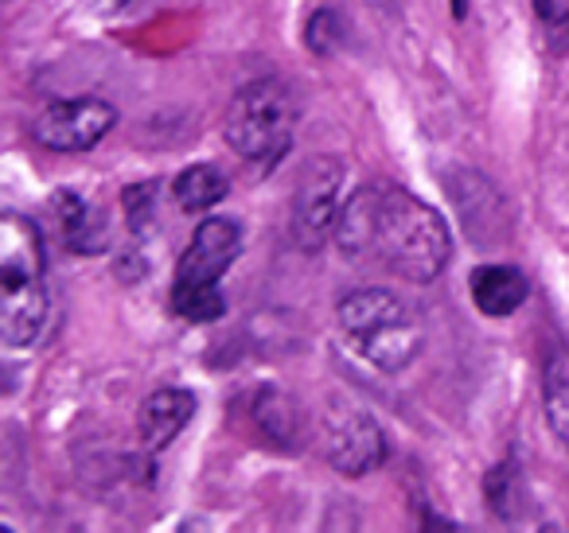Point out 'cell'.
I'll return each instance as SVG.
<instances>
[{
  "instance_id": "4fadbf2b",
  "label": "cell",
  "mask_w": 569,
  "mask_h": 533,
  "mask_svg": "<svg viewBox=\"0 0 569 533\" xmlns=\"http://www.w3.org/2000/svg\"><path fill=\"white\" fill-rule=\"evenodd\" d=\"M227 191H230L227 175H222L214 164L183 168V172L176 175V183H172L176 207H180V211H188V214H207L211 207H219L222 199H227Z\"/></svg>"
},
{
  "instance_id": "d6986e66",
  "label": "cell",
  "mask_w": 569,
  "mask_h": 533,
  "mask_svg": "<svg viewBox=\"0 0 569 533\" xmlns=\"http://www.w3.org/2000/svg\"><path fill=\"white\" fill-rule=\"evenodd\" d=\"M133 0H90V9H98V12H121V9H129Z\"/></svg>"
},
{
  "instance_id": "ba28073f",
  "label": "cell",
  "mask_w": 569,
  "mask_h": 533,
  "mask_svg": "<svg viewBox=\"0 0 569 533\" xmlns=\"http://www.w3.org/2000/svg\"><path fill=\"white\" fill-rule=\"evenodd\" d=\"M48 320V289L40 281H0V339L9 346H32Z\"/></svg>"
},
{
  "instance_id": "52a82bcc",
  "label": "cell",
  "mask_w": 569,
  "mask_h": 533,
  "mask_svg": "<svg viewBox=\"0 0 569 533\" xmlns=\"http://www.w3.org/2000/svg\"><path fill=\"white\" fill-rule=\"evenodd\" d=\"M113 125H118V110L106 98H63L32 121V141L48 152H90L113 133Z\"/></svg>"
},
{
  "instance_id": "ac0fdd59",
  "label": "cell",
  "mask_w": 569,
  "mask_h": 533,
  "mask_svg": "<svg viewBox=\"0 0 569 533\" xmlns=\"http://www.w3.org/2000/svg\"><path fill=\"white\" fill-rule=\"evenodd\" d=\"M535 12L538 20H546L553 28L569 24V0H535Z\"/></svg>"
},
{
  "instance_id": "7c38bea8",
  "label": "cell",
  "mask_w": 569,
  "mask_h": 533,
  "mask_svg": "<svg viewBox=\"0 0 569 533\" xmlns=\"http://www.w3.org/2000/svg\"><path fill=\"white\" fill-rule=\"evenodd\" d=\"M468 289H472V304L491 320L519 312L530 296V281L515 265H480L472 273V281H468Z\"/></svg>"
},
{
  "instance_id": "6da1fadb",
  "label": "cell",
  "mask_w": 569,
  "mask_h": 533,
  "mask_svg": "<svg viewBox=\"0 0 569 533\" xmlns=\"http://www.w3.org/2000/svg\"><path fill=\"white\" fill-rule=\"evenodd\" d=\"M336 242L351 261H367L413 284H429L449 269L452 234L445 219L398 183L375 180L348 195Z\"/></svg>"
},
{
  "instance_id": "8992f818",
  "label": "cell",
  "mask_w": 569,
  "mask_h": 533,
  "mask_svg": "<svg viewBox=\"0 0 569 533\" xmlns=\"http://www.w3.org/2000/svg\"><path fill=\"white\" fill-rule=\"evenodd\" d=\"M325 455L340 475L359 479L387 460V436L363 405L332 401L325 409Z\"/></svg>"
},
{
  "instance_id": "3957f363",
  "label": "cell",
  "mask_w": 569,
  "mask_h": 533,
  "mask_svg": "<svg viewBox=\"0 0 569 533\" xmlns=\"http://www.w3.org/2000/svg\"><path fill=\"white\" fill-rule=\"evenodd\" d=\"M242 253V227L234 219H203L188 250L176 261L172 312L188 323H214L227 312L219 281Z\"/></svg>"
},
{
  "instance_id": "2e32d148",
  "label": "cell",
  "mask_w": 569,
  "mask_h": 533,
  "mask_svg": "<svg viewBox=\"0 0 569 533\" xmlns=\"http://www.w3.org/2000/svg\"><path fill=\"white\" fill-rule=\"evenodd\" d=\"M126 214L133 234H149L157 227V183H137L126 191Z\"/></svg>"
},
{
  "instance_id": "30bf717a",
  "label": "cell",
  "mask_w": 569,
  "mask_h": 533,
  "mask_svg": "<svg viewBox=\"0 0 569 533\" xmlns=\"http://www.w3.org/2000/svg\"><path fill=\"white\" fill-rule=\"evenodd\" d=\"M196 416V393L191 390H157L144 398L141 413H137V429H141V440L149 452H160L168 447L183 429L188 421Z\"/></svg>"
},
{
  "instance_id": "5bb4252c",
  "label": "cell",
  "mask_w": 569,
  "mask_h": 533,
  "mask_svg": "<svg viewBox=\"0 0 569 533\" xmlns=\"http://www.w3.org/2000/svg\"><path fill=\"white\" fill-rule=\"evenodd\" d=\"M542 405L553 436L569 452V346H553L542 366Z\"/></svg>"
},
{
  "instance_id": "277c9868",
  "label": "cell",
  "mask_w": 569,
  "mask_h": 533,
  "mask_svg": "<svg viewBox=\"0 0 569 533\" xmlns=\"http://www.w3.org/2000/svg\"><path fill=\"white\" fill-rule=\"evenodd\" d=\"M227 144L250 164L269 168L293 149L297 98L281 79H258L234 94L227 110Z\"/></svg>"
},
{
  "instance_id": "7a4b0ae2",
  "label": "cell",
  "mask_w": 569,
  "mask_h": 533,
  "mask_svg": "<svg viewBox=\"0 0 569 533\" xmlns=\"http://www.w3.org/2000/svg\"><path fill=\"white\" fill-rule=\"evenodd\" d=\"M343 339L359 359H367L382 374H402L421 354L426 331L421 320L402 296L390 289H356L336 308Z\"/></svg>"
},
{
  "instance_id": "8fae6325",
  "label": "cell",
  "mask_w": 569,
  "mask_h": 533,
  "mask_svg": "<svg viewBox=\"0 0 569 533\" xmlns=\"http://www.w3.org/2000/svg\"><path fill=\"white\" fill-rule=\"evenodd\" d=\"M59 214V234H63L67 250L74 253H106L110 250V222H106L102 207H90L79 191H59L51 199Z\"/></svg>"
},
{
  "instance_id": "e0dca14e",
  "label": "cell",
  "mask_w": 569,
  "mask_h": 533,
  "mask_svg": "<svg viewBox=\"0 0 569 533\" xmlns=\"http://www.w3.org/2000/svg\"><path fill=\"white\" fill-rule=\"evenodd\" d=\"M336 17L328 9H320L317 17L309 20V48L317 51V56H332L336 40H340V32H336Z\"/></svg>"
},
{
  "instance_id": "9c48e42d",
  "label": "cell",
  "mask_w": 569,
  "mask_h": 533,
  "mask_svg": "<svg viewBox=\"0 0 569 533\" xmlns=\"http://www.w3.org/2000/svg\"><path fill=\"white\" fill-rule=\"evenodd\" d=\"M43 238L32 219L17 211L0 214V281H40Z\"/></svg>"
},
{
  "instance_id": "5b68a950",
  "label": "cell",
  "mask_w": 569,
  "mask_h": 533,
  "mask_svg": "<svg viewBox=\"0 0 569 533\" xmlns=\"http://www.w3.org/2000/svg\"><path fill=\"white\" fill-rule=\"evenodd\" d=\"M343 183H348V164L340 157H312L297 175L293 191V238L301 250L317 253L328 238H336L343 211Z\"/></svg>"
},
{
  "instance_id": "9a60e30c",
  "label": "cell",
  "mask_w": 569,
  "mask_h": 533,
  "mask_svg": "<svg viewBox=\"0 0 569 533\" xmlns=\"http://www.w3.org/2000/svg\"><path fill=\"white\" fill-rule=\"evenodd\" d=\"M253 413H258V424L266 429V436L284 440V444L297 436V409H293V401L284 398V393L266 390Z\"/></svg>"
}]
</instances>
